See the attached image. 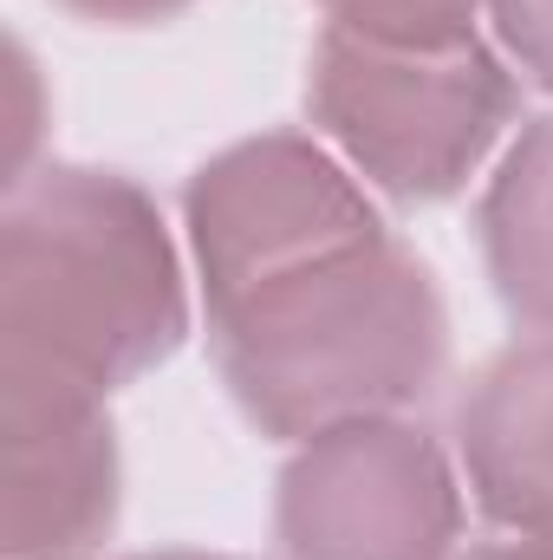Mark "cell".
Segmentation results:
<instances>
[{
  "label": "cell",
  "mask_w": 553,
  "mask_h": 560,
  "mask_svg": "<svg viewBox=\"0 0 553 560\" xmlns=\"http://www.w3.org/2000/svg\"><path fill=\"white\" fill-rule=\"evenodd\" d=\"M306 112L372 189L449 202L521 118V79L482 39L416 52L326 26L306 66Z\"/></svg>",
  "instance_id": "3"
},
{
  "label": "cell",
  "mask_w": 553,
  "mask_h": 560,
  "mask_svg": "<svg viewBox=\"0 0 553 560\" xmlns=\"http://www.w3.org/2000/svg\"><path fill=\"white\" fill-rule=\"evenodd\" d=\"M456 560H553V541L548 535H521V541H489V548H469Z\"/></svg>",
  "instance_id": "12"
},
{
  "label": "cell",
  "mask_w": 553,
  "mask_h": 560,
  "mask_svg": "<svg viewBox=\"0 0 553 560\" xmlns=\"http://www.w3.org/2000/svg\"><path fill=\"white\" fill-rule=\"evenodd\" d=\"M456 450L475 509L495 528L553 541V332L495 352L469 378L456 405Z\"/></svg>",
  "instance_id": "7"
},
{
  "label": "cell",
  "mask_w": 553,
  "mask_h": 560,
  "mask_svg": "<svg viewBox=\"0 0 553 560\" xmlns=\"http://www.w3.org/2000/svg\"><path fill=\"white\" fill-rule=\"evenodd\" d=\"M319 7H326V26H345L358 39L443 52L475 39V13L489 0H319Z\"/></svg>",
  "instance_id": "9"
},
{
  "label": "cell",
  "mask_w": 553,
  "mask_h": 560,
  "mask_svg": "<svg viewBox=\"0 0 553 560\" xmlns=\"http://www.w3.org/2000/svg\"><path fill=\"white\" fill-rule=\"evenodd\" d=\"M482 261L515 326L553 332V112L521 125L475 209Z\"/></svg>",
  "instance_id": "8"
},
{
  "label": "cell",
  "mask_w": 553,
  "mask_h": 560,
  "mask_svg": "<svg viewBox=\"0 0 553 560\" xmlns=\"http://www.w3.org/2000/svg\"><path fill=\"white\" fill-rule=\"evenodd\" d=\"M502 52L528 72V85L553 92V0H489Z\"/></svg>",
  "instance_id": "10"
},
{
  "label": "cell",
  "mask_w": 553,
  "mask_h": 560,
  "mask_svg": "<svg viewBox=\"0 0 553 560\" xmlns=\"http://www.w3.org/2000/svg\"><path fill=\"white\" fill-rule=\"evenodd\" d=\"M456 535V469L411 418L332 423L280 469L274 541L286 560H449Z\"/></svg>",
  "instance_id": "5"
},
{
  "label": "cell",
  "mask_w": 553,
  "mask_h": 560,
  "mask_svg": "<svg viewBox=\"0 0 553 560\" xmlns=\"http://www.w3.org/2000/svg\"><path fill=\"white\" fill-rule=\"evenodd\" d=\"M189 293L176 242L131 176L39 163L0 209V392L111 398L176 359Z\"/></svg>",
  "instance_id": "1"
},
{
  "label": "cell",
  "mask_w": 553,
  "mask_h": 560,
  "mask_svg": "<svg viewBox=\"0 0 553 560\" xmlns=\"http://www.w3.org/2000/svg\"><path fill=\"white\" fill-rule=\"evenodd\" d=\"M183 222L209 313L326 255L391 235L358 176H345L332 150H319L299 131H268L209 156L183 189Z\"/></svg>",
  "instance_id": "4"
},
{
  "label": "cell",
  "mask_w": 553,
  "mask_h": 560,
  "mask_svg": "<svg viewBox=\"0 0 553 560\" xmlns=\"http://www.w3.org/2000/svg\"><path fill=\"white\" fill-rule=\"evenodd\" d=\"M125 560H235V555H196V548H156V555H125Z\"/></svg>",
  "instance_id": "13"
},
{
  "label": "cell",
  "mask_w": 553,
  "mask_h": 560,
  "mask_svg": "<svg viewBox=\"0 0 553 560\" xmlns=\"http://www.w3.org/2000/svg\"><path fill=\"white\" fill-rule=\"evenodd\" d=\"M228 398L261 436L306 443L352 418H398L443 385L449 313L398 235L326 255L209 313Z\"/></svg>",
  "instance_id": "2"
},
{
  "label": "cell",
  "mask_w": 553,
  "mask_h": 560,
  "mask_svg": "<svg viewBox=\"0 0 553 560\" xmlns=\"http://www.w3.org/2000/svg\"><path fill=\"white\" fill-rule=\"evenodd\" d=\"M7 450V560H92L118 528V430L105 398L79 392H0Z\"/></svg>",
  "instance_id": "6"
},
{
  "label": "cell",
  "mask_w": 553,
  "mask_h": 560,
  "mask_svg": "<svg viewBox=\"0 0 553 560\" xmlns=\"http://www.w3.org/2000/svg\"><path fill=\"white\" fill-rule=\"evenodd\" d=\"M59 7L92 20V26H156V20H176L196 0H59Z\"/></svg>",
  "instance_id": "11"
}]
</instances>
